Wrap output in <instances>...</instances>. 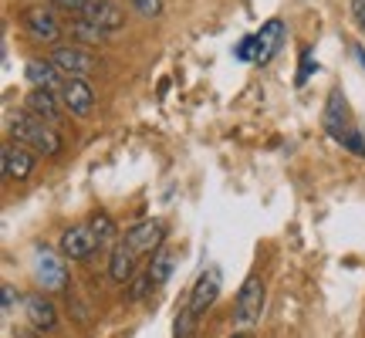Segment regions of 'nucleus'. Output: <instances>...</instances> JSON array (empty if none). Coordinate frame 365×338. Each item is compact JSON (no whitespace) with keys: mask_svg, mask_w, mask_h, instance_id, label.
Masks as SVG:
<instances>
[{"mask_svg":"<svg viewBox=\"0 0 365 338\" xmlns=\"http://www.w3.org/2000/svg\"><path fill=\"white\" fill-rule=\"evenodd\" d=\"M7 129H11L14 143L31 145V149L44 159L61 156V149H65L61 135H58V126H51V122H44V118H38V116H31L27 108L24 112H17V116H11Z\"/></svg>","mask_w":365,"mask_h":338,"instance_id":"1","label":"nucleus"},{"mask_svg":"<svg viewBox=\"0 0 365 338\" xmlns=\"http://www.w3.org/2000/svg\"><path fill=\"white\" fill-rule=\"evenodd\" d=\"M264 301H267V295H264L261 274H247L240 291H237V301H234V325L254 332L264 318Z\"/></svg>","mask_w":365,"mask_h":338,"instance_id":"2","label":"nucleus"},{"mask_svg":"<svg viewBox=\"0 0 365 338\" xmlns=\"http://www.w3.org/2000/svg\"><path fill=\"white\" fill-rule=\"evenodd\" d=\"M21 24L31 38L38 41V44H54V41L61 38V21H58V14L48 7V4H31L21 11Z\"/></svg>","mask_w":365,"mask_h":338,"instance_id":"3","label":"nucleus"},{"mask_svg":"<svg viewBox=\"0 0 365 338\" xmlns=\"http://www.w3.org/2000/svg\"><path fill=\"white\" fill-rule=\"evenodd\" d=\"M51 61L61 71H65V78H88L91 71H95V58L85 44H54L51 48Z\"/></svg>","mask_w":365,"mask_h":338,"instance_id":"4","label":"nucleus"},{"mask_svg":"<svg viewBox=\"0 0 365 338\" xmlns=\"http://www.w3.org/2000/svg\"><path fill=\"white\" fill-rule=\"evenodd\" d=\"M98 247H102V240L95 237L88 223H75V227H68L65 234L58 237V250H61L65 260H88Z\"/></svg>","mask_w":365,"mask_h":338,"instance_id":"5","label":"nucleus"},{"mask_svg":"<svg viewBox=\"0 0 365 338\" xmlns=\"http://www.w3.org/2000/svg\"><path fill=\"white\" fill-rule=\"evenodd\" d=\"M38 166V153L24 143H7L4 145V153H0V169H4V176L11 183H24L31 173Z\"/></svg>","mask_w":365,"mask_h":338,"instance_id":"6","label":"nucleus"},{"mask_svg":"<svg viewBox=\"0 0 365 338\" xmlns=\"http://www.w3.org/2000/svg\"><path fill=\"white\" fill-rule=\"evenodd\" d=\"M34 277H38L41 291H65L68 287V271L61 267V257H54L44 247H38L34 254Z\"/></svg>","mask_w":365,"mask_h":338,"instance_id":"7","label":"nucleus"},{"mask_svg":"<svg viewBox=\"0 0 365 338\" xmlns=\"http://www.w3.org/2000/svg\"><path fill=\"white\" fill-rule=\"evenodd\" d=\"M78 17L91 21L95 27H102L105 34H118V31L125 27V11H122L118 4H112V0H88Z\"/></svg>","mask_w":365,"mask_h":338,"instance_id":"8","label":"nucleus"},{"mask_svg":"<svg viewBox=\"0 0 365 338\" xmlns=\"http://www.w3.org/2000/svg\"><path fill=\"white\" fill-rule=\"evenodd\" d=\"M163 237H166V227L159 220H139L125 230V244L135 254H153V250L163 247Z\"/></svg>","mask_w":365,"mask_h":338,"instance_id":"9","label":"nucleus"},{"mask_svg":"<svg viewBox=\"0 0 365 338\" xmlns=\"http://www.w3.org/2000/svg\"><path fill=\"white\" fill-rule=\"evenodd\" d=\"M217 295H220V271L210 267V271H203L196 277L193 291H190V298H186V308L200 318V314H207V308L217 301Z\"/></svg>","mask_w":365,"mask_h":338,"instance_id":"10","label":"nucleus"},{"mask_svg":"<svg viewBox=\"0 0 365 338\" xmlns=\"http://www.w3.org/2000/svg\"><path fill=\"white\" fill-rule=\"evenodd\" d=\"M61 105H65L71 116L78 118H88L91 108H95V91L85 78H65L61 85Z\"/></svg>","mask_w":365,"mask_h":338,"instance_id":"11","label":"nucleus"},{"mask_svg":"<svg viewBox=\"0 0 365 338\" xmlns=\"http://www.w3.org/2000/svg\"><path fill=\"white\" fill-rule=\"evenodd\" d=\"M48 291H38V295H27L24 298V314L27 322L41 332H54L58 328V308H54L51 298H44Z\"/></svg>","mask_w":365,"mask_h":338,"instance_id":"12","label":"nucleus"},{"mask_svg":"<svg viewBox=\"0 0 365 338\" xmlns=\"http://www.w3.org/2000/svg\"><path fill=\"white\" fill-rule=\"evenodd\" d=\"M24 108L31 112V116L51 122V126H58V122H61V112H68L65 105H58L54 88H31L27 91V98H24Z\"/></svg>","mask_w":365,"mask_h":338,"instance_id":"13","label":"nucleus"},{"mask_svg":"<svg viewBox=\"0 0 365 338\" xmlns=\"http://www.w3.org/2000/svg\"><path fill=\"white\" fill-rule=\"evenodd\" d=\"M281 44H284V24H281V21H267V24L254 34V61H257V65H267L274 54L281 51Z\"/></svg>","mask_w":365,"mask_h":338,"instance_id":"14","label":"nucleus"},{"mask_svg":"<svg viewBox=\"0 0 365 338\" xmlns=\"http://www.w3.org/2000/svg\"><path fill=\"white\" fill-rule=\"evenodd\" d=\"M325 132L331 135V139H339V143H345V135L352 132V126H349V108H345V98H341V91L335 88L331 95H328V105H325Z\"/></svg>","mask_w":365,"mask_h":338,"instance_id":"15","label":"nucleus"},{"mask_svg":"<svg viewBox=\"0 0 365 338\" xmlns=\"http://www.w3.org/2000/svg\"><path fill=\"white\" fill-rule=\"evenodd\" d=\"M135 250L125 244V240H115L112 244V254H108V277L115 281V285H129L132 277H135Z\"/></svg>","mask_w":365,"mask_h":338,"instance_id":"16","label":"nucleus"},{"mask_svg":"<svg viewBox=\"0 0 365 338\" xmlns=\"http://www.w3.org/2000/svg\"><path fill=\"white\" fill-rule=\"evenodd\" d=\"M24 78L31 81L34 88H61V85H65V81H61L65 71L54 65L51 58H48V61H38V58H34V61L24 65Z\"/></svg>","mask_w":365,"mask_h":338,"instance_id":"17","label":"nucleus"},{"mask_svg":"<svg viewBox=\"0 0 365 338\" xmlns=\"http://www.w3.org/2000/svg\"><path fill=\"white\" fill-rule=\"evenodd\" d=\"M68 31H71V38H75V44H85V48H91V44H102L105 41V31L102 27H95L91 21H85V17H71V24H68Z\"/></svg>","mask_w":365,"mask_h":338,"instance_id":"18","label":"nucleus"},{"mask_svg":"<svg viewBox=\"0 0 365 338\" xmlns=\"http://www.w3.org/2000/svg\"><path fill=\"white\" fill-rule=\"evenodd\" d=\"M88 227H91V230H95V237L102 240V247H112V244H115L118 227H115V220H112V217H108L105 210H98V213H91Z\"/></svg>","mask_w":365,"mask_h":338,"instance_id":"19","label":"nucleus"},{"mask_svg":"<svg viewBox=\"0 0 365 338\" xmlns=\"http://www.w3.org/2000/svg\"><path fill=\"white\" fill-rule=\"evenodd\" d=\"M173 267H176V254H170V250H159L156 257H153V267H149V274H153V281L156 285H166L170 281Z\"/></svg>","mask_w":365,"mask_h":338,"instance_id":"20","label":"nucleus"},{"mask_svg":"<svg viewBox=\"0 0 365 338\" xmlns=\"http://www.w3.org/2000/svg\"><path fill=\"white\" fill-rule=\"evenodd\" d=\"M196 325H200V322H196V314L190 312L186 304H182L180 312H176V325H173V338H193V335H196Z\"/></svg>","mask_w":365,"mask_h":338,"instance_id":"21","label":"nucleus"},{"mask_svg":"<svg viewBox=\"0 0 365 338\" xmlns=\"http://www.w3.org/2000/svg\"><path fill=\"white\" fill-rule=\"evenodd\" d=\"M153 287H159V285L153 281V274H149V271H145V274H135V277H132V287H129V301H143L145 295L153 291Z\"/></svg>","mask_w":365,"mask_h":338,"instance_id":"22","label":"nucleus"},{"mask_svg":"<svg viewBox=\"0 0 365 338\" xmlns=\"http://www.w3.org/2000/svg\"><path fill=\"white\" fill-rule=\"evenodd\" d=\"M132 11L139 14V17H145V21H156V17H163V0H129Z\"/></svg>","mask_w":365,"mask_h":338,"instance_id":"23","label":"nucleus"},{"mask_svg":"<svg viewBox=\"0 0 365 338\" xmlns=\"http://www.w3.org/2000/svg\"><path fill=\"white\" fill-rule=\"evenodd\" d=\"M17 301H21V291H17L14 285H4V314H11Z\"/></svg>","mask_w":365,"mask_h":338,"instance_id":"24","label":"nucleus"},{"mask_svg":"<svg viewBox=\"0 0 365 338\" xmlns=\"http://www.w3.org/2000/svg\"><path fill=\"white\" fill-rule=\"evenodd\" d=\"M51 4H54V7H61V11H68L71 17H75V14L85 11V4H88V0H51Z\"/></svg>","mask_w":365,"mask_h":338,"instance_id":"25","label":"nucleus"},{"mask_svg":"<svg viewBox=\"0 0 365 338\" xmlns=\"http://www.w3.org/2000/svg\"><path fill=\"white\" fill-rule=\"evenodd\" d=\"M312 68H318V65L312 61V48H304V61H301V71H298V85H304V81H308Z\"/></svg>","mask_w":365,"mask_h":338,"instance_id":"26","label":"nucleus"},{"mask_svg":"<svg viewBox=\"0 0 365 338\" xmlns=\"http://www.w3.org/2000/svg\"><path fill=\"white\" fill-rule=\"evenodd\" d=\"M352 17H355V24H359V31L365 34V0H352Z\"/></svg>","mask_w":365,"mask_h":338,"instance_id":"27","label":"nucleus"},{"mask_svg":"<svg viewBox=\"0 0 365 338\" xmlns=\"http://www.w3.org/2000/svg\"><path fill=\"white\" fill-rule=\"evenodd\" d=\"M17 338H41V328H17Z\"/></svg>","mask_w":365,"mask_h":338,"instance_id":"28","label":"nucleus"},{"mask_svg":"<svg viewBox=\"0 0 365 338\" xmlns=\"http://www.w3.org/2000/svg\"><path fill=\"white\" fill-rule=\"evenodd\" d=\"M230 338H254V332H250V328H237Z\"/></svg>","mask_w":365,"mask_h":338,"instance_id":"29","label":"nucleus"},{"mask_svg":"<svg viewBox=\"0 0 365 338\" xmlns=\"http://www.w3.org/2000/svg\"><path fill=\"white\" fill-rule=\"evenodd\" d=\"M355 54H359V61L365 65V51H362V48H355Z\"/></svg>","mask_w":365,"mask_h":338,"instance_id":"30","label":"nucleus"}]
</instances>
